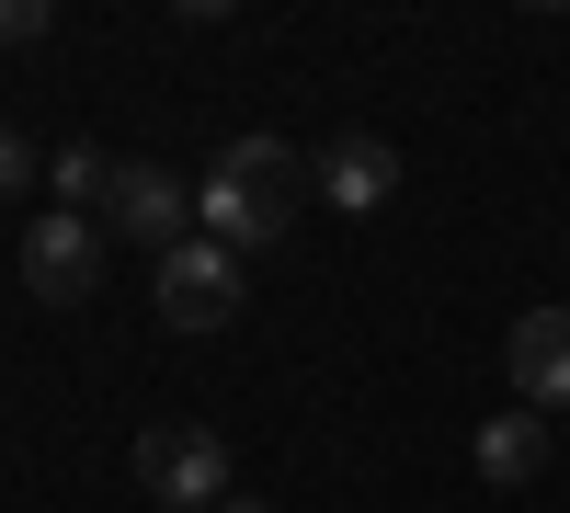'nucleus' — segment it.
Wrapping results in <instances>:
<instances>
[{
	"label": "nucleus",
	"mask_w": 570,
	"mask_h": 513,
	"mask_svg": "<svg viewBox=\"0 0 570 513\" xmlns=\"http://www.w3.org/2000/svg\"><path fill=\"white\" fill-rule=\"evenodd\" d=\"M23 286H35L46 308H80L91 286H104V228L69 217V206H46V217L23 228Z\"/></svg>",
	"instance_id": "obj_5"
},
{
	"label": "nucleus",
	"mask_w": 570,
	"mask_h": 513,
	"mask_svg": "<svg viewBox=\"0 0 570 513\" xmlns=\"http://www.w3.org/2000/svg\"><path fill=\"white\" fill-rule=\"evenodd\" d=\"M308 195H320L308 149H285V137H228L217 171L195 182V217H206V240L263 251V240H285V228L308 217Z\"/></svg>",
	"instance_id": "obj_1"
},
{
	"label": "nucleus",
	"mask_w": 570,
	"mask_h": 513,
	"mask_svg": "<svg viewBox=\"0 0 570 513\" xmlns=\"http://www.w3.org/2000/svg\"><path fill=\"white\" fill-rule=\"evenodd\" d=\"M217 513H274V502H252V491H228V502H217Z\"/></svg>",
	"instance_id": "obj_12"
},
{
	"label": "nucleus",
	"mask_w": 570,
	"mask_h": 513,
	"mask_svg": "<svg viewBox=\"0 0 570 513\" xmlns=\"http://www.w3.org/2000/svg\"><path fill=\"white\" fill-rule=\"evenodd\" d=\"M502 377L525 411H570V308H525L502 343Z\"/></svg>",
	"instance_id": "obj_6"
},
{
	"label": "nucleus",
	"mask_w": 570,
	"mask_h": 513,
	"mask_svg": "<svg viewBox=\"0 0 570 513\" xmlns=\"http://www.w3.org/2000/svg\"><path fill=\"white\" fill-rule=\"evenodd\" d=\"M537 468H548V411H525V399L491 411V423H480V480L491 491H525Z\"/></svg>",
	"instance_id": "obj_8"
},
{
	"label": "nucleus",
	"mask_w": 570,
	"mask_h": 513,
	"mask_svg": "<svg viewBox=\"0 0 570 513\" xmlns=\"http://www.w3.org/2000/svg\"><path fill=\"white\" fill-rule=\"evenodd\" d=\"M137 491L160 513H217L228 502V445L206 423H149L137 434Z\"/></svg>",
	"instance_id": "obj_2"
},
{
	"label": "nucleus",
	"mask_w": 570,
	"mask_h": 513,
	"mask_svg": "<svg viewBox=\"0 0 570 513\" xmlns=\"http://www.w3.org/2000/svg\"><path fill=\"white\" fill-rule=\"evenodd\" d=\"M149 297H160L171 332H228V319H240V251L228 240H183V251H160Z\"/></svg>",
	"instance_id": "obj_3"
},
{
	"label": "nucleus",
	"mask_w": 570,
	"mask_h": 513,
	"mask_svg": "<svg viewBox=\"0 0 570 513\" xmlns=\"http://www.w3.org/2000/svg\"><path fill=\"white\" fill-rule=\"evenodd\" d=\"M46 34V0H0V46H35Z\"/></svg>",
	"instance_id": "obj_11"
},
{
	"label": "nucleus",
	"mask_w": 570,
	"mask_h": 513,
	"mask_svg": "<svg viewBox=\"0 0 570 513\" xmlns=\"http://www.w3.org/2000/svg\"><path fill=\"white\" fill-rule=\"evenodd\" d=\"M104 195H115V160L91 149V137H69V149L46 160V206H69V217H91Z\"/></svg>",
	"instance_id": "obj_9"
},
{
	"label": "nucleus",
	"mask_w": 570,
	"mask_h": 513,
	"mask_svg": "<svg viewBox=\"0 0 570 513\" xmlns=\"http://www.w3.org/2000/svg\"><path fill=\"white\" fill-rule=\"evenodd\" d=\"M308 171H320V206H343V217H376L400 195V149H389V137H331Z\"/></svg>",
	"instance_id": "obj_7"
},
{
	"label": "nucleus",
	"mask_w": 570,
	"mask_h": 513,
	"mask_svg": "<svg viewBox=\"0 0 570 513\" xmlns=\"http://www.w3.org/2000/svg\"><path fill=\"white\" fill-rule=\"evenodd\" d=\"M46 182V160H35V137L23 126H0V195H35Z\"/></svg>",
	"instance_id": "obj_10"
},
{
	"label": "nucleus",
	"mask_w": 570,
	"mask_h": 513,
	"mask_svg": "<svg viewBox=\"0 0 570 513\" xmlns=\"http://www.w3.org/2000/svg\"><path fill=\"white\" fill-rule=\"evenodd\" d=\"M104 228H115V240H137V251H183V240H195V182L160 171V160H115Z\"/></svg>",
	"instance_id": "obj_4"
}]
</instances>
